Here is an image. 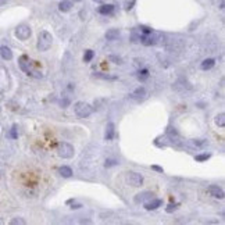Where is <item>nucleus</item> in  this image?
Here are the masks:
<instances>
[{
	"label": "nucleus",
	"instance_id": "obj_1",
	"mask_svg": "<svg viewBox=\"0 0 225 225\" xmlns=\"http://www.w3.org/2000/svg\"><path fill=\"white\" fill-rule=\"evenodd\" d=\"M52 43H53L52 33H49L47 31H42L39 33V38H38V49L40 52H47L49 49L52 47Z\"/></svg>",
	"mask_w": 225,
	"mask_h": 225
},
{
	"label": "nucleus",
	"instance_id": "obj_2",
	"mask_svg": "<svg viewBox=\"0 0 225 225\" xmlns=\"http://www.w3.org/2000/svg\"><path fill=\"white\" fill-rule=\"evenodd\" d=\"M160 40H163V35L158 32H154V31L141 35V43H143L145 46H154V44L160 43Z\"/></svg>",
	"mask_w": 225,
	"mask_h": 225
},
{
	"label": "nucleus",
	"instance_id": "obj_3",
	"mask_svg": "<svg viewBox=\"0 0 225 225\" xmlns=\"http://www.w3.org/2000/svg\"><path fill=\"white\" fill-rule=\"evenodd\" d=\"M74 111L75 114L79 118H86L92 114V106L88 104V103H85V101H76L75 104H74Z\"/></svg>",
	"mask_w": 225,
	"mask_h": 225
},
{
	"label": "nucleus",
	"instance_id": "obj_4",
	"mask_svg": "<svg viewBox=\"0 0 225 225\" xmlns=\"http://www.w3.org/2000/svg\"><path fill=\"white\" fill-rule=\"evenodd\" d=\"M74 147L73 145H70L67 142H61L58 147H57V154L61 157V158H73L74 157Z\"/></svg>",
	"mask_w": 225,
	"mask_h": 225
},
{
	"label": "nucleus",
	"instance_id": "obj_5",
	"mask_svg": "<svg viewBox=\"0 0 225 225\" xmlns=\"http://www.w3.org/2000/svg\"><path fill=\"white\" fill-rule=\"evenodd\" d=\"M18 65H20V68L24 71L25 74H28V75H32V76H38L32 68H31V63H29V58L27 56H21L20 60H18Z\"/></svg>",
	"mask_w": 225,
	"mask_h": 225
},
{
	"label": "nucleus",
	"instance_id": "obj_6",
	"mask_svg": "<svg viewBox=\"0 0 225 225\" xmlns=\"http://www.w3.org/2000/svg\"><path fill=\"white\" fill-rule=\"evenodd\" d=\"M31 28H29L28 25H25V24H21L17 27L16 29V36L20 40H27L29 39V36H31Z\"/></svg>",
	"mask_w": 225,
	"mask_h": 225
},
{
	"label": "nucleus",
	"instance_id": "obj_7",
	"mask_svg": "<svg viewBox=\"0 0 225 225\" xmlns=\"http://www.w3.org/2000/svg\"><path fill=\"white\" fill-rule=\"evenodd\" d=\"M127 181H128V184L131 186L138 188V186H141L143 184V177L138 172H128L127 174Z\"/></svg>",
	"mask_w": 225,
	"mask_h": 225
},
{
	"label": "nucleus",
	"instance_id": "obj_8",
	"mask_svg": "<svg viewBox=\"0 0 225 225\" xmlns=\"http://www.w3.org/2000/svg\"><path fill=\"white\" fill-rule=\"evenodd\" d=\"M147 97V92H146V89L143 88V86H139L138 89H135L132 93H131V99H133V100H143V99H146Z\"/></svg>",
	"mask_w": 225,
	"mask_h": 225
},
{
	"label": "nucleus",
	"instance_id": "obj_9",
	"mask_svg": "<svg viewBox=\"0 0 225 225\" xmlns=\"http://www.w3.org/2000/svg\"><path fill=\"white\" fill-rule=\"evenodd\" d=\"M207 192L210 193V196L215 197V199H224V190L217 185H211L207 188Z\"/></svg>",
	"mask_w": 225,
	"mask_h": 225
},
{
	"label": "nucleus",
	"instance_id": "obj_10",
	"mask_svg": "<svg viewBox=\"0 0 225 225\" xmlns=\"http://www.w3.org/2000/svg\"><path fill=\"white\" fill-rule=\"evenodd\" d=\"M161 204H163V200H161V199H152V200H149V201H146L145 203V209L150 211V210L158 209Z\"/></svg>",
	"mask_w": 225,
	"mask_h": 225
},
{
	"label": "nucleus",
	"instance_id": "obj_11",
	"mask_svg": "<svg viewBox=\"0 0 225 225\" xmlns=\"http://www.w3.org/2000/svg\"><path fill=\"white\" fill-rule=\"evenodd\" d=\"M153 195L152 192H143V193H139L136 197H135V201L136 203H143V201H149L153 199Z\"/></svg>",
	"mask_w": 225,
	"mask_h": 225
},
{
	"label": "nucleus",
	"instance_id": "obj_12",
	"mask_svg": "<svg viewBox=\"0 0 225 225\" xmlns=\"http://www.w3.org/2000/svg\"><path fill=\"white\" fill-rule=\"evenodd\" d=\"M114 132H115V129H114V124H112V122H109L107 127H106V133H104L106 141H111L112 138H114Z\"/></svg>",
	"mask_w": 225,
	"mask_h": 225
},
{
	"label": "nucleus",
	"instance_id": "obj_13",
	"mask_svg": "<svg viewBox=\"0 0 225 225\" xmlns=\"http://www.w3.org/2000/svg\"><path fill=\"white\" fill-rule=\"evenodd\" d=\"M99 13L103 14V16H110L114 13V6L112 4H103L99 7Z\"/></svg>",
	"mask_w": 225,
	"mask_h": 225
},
{
	"label": "nucleus",
	"instance_id": "obj_14",
	"mask_svg": "<svg viewBox=\"0 0 225 225\" xmlns=\"http://www.w3.org/2000/svg\"><path fill=\"white\" fill-rule=\"evenodd\" d=\"M0 56L3 57L4 60H11L13 58L11 49L7 47V46H1V47H0Z\"/></svg>",
	"mask_w": 225,
	"mask_h": 225
},
{
	"label": "nucleus",
	"instance_id": "obj_15",
	"mask_svg": "<svg viewBox=\"0 0 225 225\" xmlns=\"http://www.w3.org/2000/svg\"><path fill=\"white\" fill-rule=\"evenodd\" d=\"M215 65V60L214 58H206V60H203V63L200 64V68L203 70V71H207V70H211Z\"/></svg>",
	"mask_w": 225,
	"mask_h": 225
},
{
	"label": "nucleus",
	"instance_id": "obj_16",
	"mask_svg": "<svg viewBox=\"0 0 225 225\" xmlns=\"http://www.w3.org/2000/svg\"><path fill=\"white\" fill-rule=\"evenodd\" d=\"M118 36H120V31H118V29L112 28L106 32V39L107 40H115V39H118Z\"/></svg>",
	"mask_w": 225,
	"mask_h": 225
},
{
	"label": "nucleus",
	"instance_id": "obj_17",
	"mask_svg": "<svg viewBox=\"0 0 225 225\" xmlns=\"http://www.w3.org/2000/svg\"><path fill=\"white\" fill-rule=\"evenodd\" d=\"M73 7V3L70 1V0H61L60 4H58V8H60V11H70Z\"/></svg>",
	"mask_w": 225,
	"mask_h": 225
},
{
	"label": "nucleus",
	"instance_id": "obj_18",
	"mask_svg": "<svg viewBox=\"0 0 225 225\" xmlns=\"http://www.w3.org/2000/svg\"><path fill=\"white\" fill-rule=\"evenodd\" d=\"M60 174H61V177L70 178L71 175H73V169L70 168V167H67V165H63V167L60 168Z\"/></svg>",
	"mask_w": 225,
	"mask_h": 225
},
{
	"label": "nucleus",
	"instance_id": "obj_19",
	"mask_svg": "<svg viewBox=\"0 0 225 225\" xmlns=\"http://www.w3.org/2000/svg\"><path fill=\"white\" fill-rule=\"evenodd\" d=\"M215 124H217L218 127H221V128L225 127V114L224 112H220V114L215 117Z\"/></svg>",
	"mask_w": 225,
	"mask_h": 225
},
{
	"label": "nucleus",
	"instance_id": "obj_20",
	"mask_svg": "<svg viewBox=\"0 0 225 225\" xmlns=\"http://www.w3.org/2000/svg\"><path fill=\"white\" fill-rule=\"evenodd\" d=\"M93 56H95V52H93V50H86V52H85V56H84V60L86 61V63H89V61L93 58Z\"/></svg>",
	"mask_w": 225,
	"mask_h": 225
},
{
	"label": "nucleus",
	"instance_id": "obj_21",
	"mask_svg": "<svg viewBox=\"0 0 225 225\" xmlns=\"http://www.w3.org/2000/svg\"><path fill=\"white\" fill-rule=\"evenodd\" d=\"M210 158V154L209 153H203V154H197L196 157H195V160L196 161H206Z\"/></svg>",
	"mask_w": 225,
	"mask_h": 225
},
{
	"label": "nucleus",
	"instance_id": "obj_22",
	"mask_svg": "<svg viewBox=\"0 0 225 225\" xmlns=\"http://www.w3.org/2000/svg\"><path fill=\"white\" fill-rule=\"evenodd\" d=\"M139 79L141 81H145V79H147V78H149V71H147V70L146 68H143L142 70V71H139Z\"/></svg>",
	"mask_w": 225,
	"mask_h": 225
},
{
	"label": "nucleus",
	"instance_id": "obj_23",
	"mask_svg": "<svg viewBox=\"0 0 225 225\" xmlns=\"http://www.w3.org/2000/svg\"><path fill=\"white\" fill-rule=\"evenodd\" d=\"M96 78H101V79H110V81H114L117 79V76H112V75H104V74H95Z\"/></svg>",
	"mask_w": 225,
	"mask_h": 225
},
{
	"label": "nucleus",
	"instance_id": "obj_24",
	"mask_svg": "<svg viewBox=\"0 0 225 225\" xmlns=\"http://www.w3.org/2000/svg\"><path fill=\"white\" fill-rule=\"evenodd\" d=\"M10 224H11V225H17V224L24 225L25 224V220H22V218H20V217H17V218H14V220H11V221H10Z\"/></svg>",
	"mask_w": 225,
	"mask_h": 225
},
{
	"label": "nucleus",
	"instance_id": "obj_25",
	"mask_svg": "<svg viewBox=\"0 0 225 225\" xmlns=\"http://www.w3.org/2000/svg\"><path fill=\"white\" fill-rule=\"evenodd\" d=\"M10 138H13V139H17L18 138V133H17V127L14 125L11 128V131H10Z\"/></svg>",
	"mask_w": 225,
	"mask_h": 225
},
{
	"label": "nucleus",
	"instance_id": "obj_26",
	"mask_svg": "<svg viewBox=\"0 0 225 225\" xmlns=\"http://www.w3.org/2000/svg\"><path fill=\"white\" fill-rule=\"evenodd\" d=\"M109 60L114 61L115 64H122V60H121L120 57H117V56H109Z\"/></svg>",
	"mask_w": 225,
	"mask_h": 225
},
{
	"label": "nucleus",
	"instance_id": "obj_27",
	"mask_svg": "<svg viewBox=\"0 0 225 225\" xmlns=\"http://www.w3.org/2000/svg\"><path fill=\"white\" fill-rule=\"evenodd\" d=\"M131 39H132L133 43H138V42H141V35H138L136 32H132V38Z\"/></svg>",
	"mask_w": 225,
	"mask_h": 225
},
{
	"label": "nucleus",
	"instance_id": "obj_28",
	"mask_svg": "<svg viewBox=\"0 0 225 225\" xmlns=\"http://www.w3.org/2000/svg\"><path fill=\"white\" fill-rule=\"evenodd\" d=\"M117 164V161L115 160H107V161H106V167H111V165H115Z\"/></svg>",
	"mask_w": 225,
	"mask_h": 225
},
{
	"label": "nucleus",
	"instance_id": "obj_29",
	"mask_svg": "<svg viewBox=\"0 0 225 225\" xmlns=\"http://www.w3.org/2000/svg\"><path fill=\"white\" fill-rule=\"evenodd\" d=\"M133 4H135V0H132V1H129V3H127V4H125V10H131Z\"/></svg>",
	"mask_w": 225,
	"mask_h": 225
},
{
	"label": "nucleus",
	"instance_id": "obj_30",
	"mask_svg": "<svg viewBox=\"0 0 225 225\" xmlns=\"http://www.w3.org/2000/svg\"><path fill=\"white\" fill-rule=\"evenodd\" d=\"M175 209H177V204H169L168 207H167V211H168V213H171V211H174Z\"/></svg>",
	"mask_w": 225,
	"mask_h": 225
},
{
	"label": "nucleus",
	"instance_id": "obj_31",
	"mask_svg": "<svg viewBox=\"0 0 225 225\" xmlns=\"http://www.w3.org/2000/svg\"><path fill=\"white\" fill-rule=\"evenodd\" d=\"M152 169L158 171V172H163V167H158V165H152Z\"/></svg>",
	"mask_w": 225,
	"mask_h": 225
},
{
	"label": "nucleus",
	"instance_id": "obj_32",
	"mask_svg": "<svg viewBox=\"0 0 225 225\" xmlns=\"http://www.w3.org/2000/svg\"><path fill=\"white\" fill-rule=\"evenodd\" d=\"M68 104H70L68 100H63V101H61V106H64V107H65V106H68Z\"/></svg>",
	"mask_w": 225,
	"mask_h": 225
},
{
	"label": "nucleus",
	"instance_id": "obj_33",
	"mask_svg": "<svg viewBox=\"0 0 225 225\" xmlns=\"http://www.w3.org/2000/svg\"><path fill=\"white\" fill-rule=\"evenodd\" d=\"M6 3V0H0V4H4Z\"/></svg>",
	"mask_w": 225,
	"mask_h": 225
},
{
	"label": "nucleus",
	"instance_id": "obj_34",
	"mask_svg": "<svg viewBox=\"0 0 225 225\" xmlns=\"http://www.w3.org/2000/svg\"><path fill=\"white\" fill-rule=\"evenodd\" d=\"M76 1H81V0H76Z\"/></svg>",
	"mask_w": 225,
	"mask_h": 225
}]
</instances>
